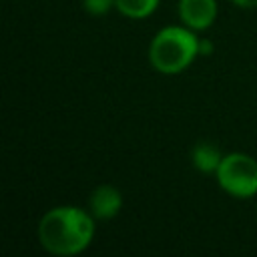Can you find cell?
<instances>
[{"mask_svg":"<svg viewBox=\"0 0 257 257\" xmlns=\"http://www.w3.org/2000/svg\"><path fill=\"white\" fill-rule=\"evenodd\" d=\"M36 235L46 253L56 257H74L84 253L94 241L96 219L88 209L58 205L40 217Z\"/></svg>","mask_w":257,"mask_h":257,"instance_id":"obj_1","label":"cell"},{"mask_svg":"<svg viewBox=\"0 0 257 257\" xmlns=\"http://www.w3.org/2000/svg\"><path fill=\"white\" fill-rule=\"evenodd\" d=\"M199 32L185 24L163 26L149 42V62L161 74H181L199 58Z\"/></svg>","mask_w":257,"mask_h":257,"instance_id":"obj_2","label":"cell"},{"mask_svg":"<svg viewBox=\"0 0 257 257\" xmlns=\"http://www.w3.org/2000/svg\"><path fill=\"white\" fill-rule=\"evenodd\" d=\"M219 189L233 199L257 197V159L247 153H227L215 173Z\"/></svg>","mask_w":257,"mask_h":257,"instance_id":"obj_3","label":"cell"},{"mask_svg":"<svg viewBox=\"0 0 257 257\" xmlns=\"http://www.w3.org/2000/svg\"><path fill=\"white\" fill-rule=\"evenodd\" d=\"M177 14L181 24L195 32L209 30L219 14L217 0H179L177 2Z\"/></svg>","mask_w":257,"mask_h":257,"instance_id":"obj_4","label":"cell"},{"mask_svg":"<svg viewBox=\"0 0 257 257\" xmlns=\"http://www.w3.org/2000/svg\"><path fill=\"white\" fill-rule=\"evenodd\" d=\"M122 193L114 185H98L88 195V211L96 221H110L122 209Z\"/></svg>","mask_w":257,"mask_h":257,"instance_id":"obj_5","label":"cell"},{"mask_svg":"<svg viewBox=\"0 0 257 257\" xmlns=\"http://www.w3.org/2000/svg\"><path fill=\"white\" fill-rule=\"evenodd\" d=\"M223 157L225 155L221 153V149L207 141H201L191 149V165L203 175H215Z\"/></svg>","mask_w":257,"mask_h":257,"instance_id":"obj_6","label":"cell"},{"mask_svg":"<svg viewBox=\"0 0 257 257\" xmlns=\"http://www.w3.org/2000/svg\"><path fill=\"white\" fill-rule=\"evenodd\" d=\"M161 0H114V10L128 20H145L153 16Z\"/></svg>","mask_w":257,"mask_h":257,"instance_id":"obj_7","label":"cell"},{"mask_svg":"<svg viewBox=\"0 0 257 257\" xmlns=\"http://www.w3.org/2000/svg\"><path fill=\"white\" fill-rule=\"evenodd\" d=\"M82 8L86 14L100 18V16H106L114 8V0H82Z\"/></svg>","mask_w":257,"mask_h":257,"instance_id":"obj_8","label":"cell"},{"mask_svg":"<svg viewBox=\"0 0 257 257\" xmlns=\"http://www.w3.org/2000/svg\"><path fill=\"white\" fill-rule=\"evenodd\" d=\"M211 52H213V42L209 38H203L201 36V40H199V56H207Z\"/></svg>","mask_w":257,"mask_h":257,"instance_id":"obj_9","label":"cell"},{"mask_svg":"<svg viewBox=\"0 0 257 257\" xmlns=\"http://www.w3.org/2000/svg\"><path fill=\"white\" fill-rule=\"evenodd\" d=\"M237 8H257V0H231Z\"/></svg>","mask_w":257,"mask_h":257,"instance_id":"obj_10","label":"cell"}]
</instances>
